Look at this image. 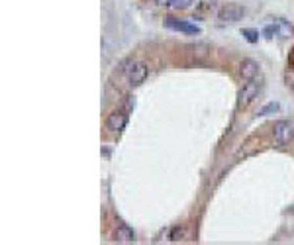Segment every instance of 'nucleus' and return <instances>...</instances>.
Instances as JSON below:
<instances>
[{
  "label": "nucleus",
  "mask_w": 294,
  "mask_h": 245,
  "mask_svg": "<svg viewBox=\"0 0 294 245\" xmlns=\"http://www.w3.org/2000/svg\"><path fill=\"white\" fill-rule=\"evenodd\" d=\"M147 75H149V69H147V65L143 61H133L126 69V79H128V83H130L131 87L143 85L145 79H147Z\"/></svg>",
  "instance_id": "obj_1"
},
{
  "label": "nucleus",
  "mask_w": 294,
  "mask_h": 245,
  "mask_svg": "<svg viewBox=\"0 0 294 245\" xmlns=\"http://www.w3.org/2000/svg\"><path fill=\"white\" fill-rule=\"evenodd\" d=\"M259 91H261V83H253V81H247L243 85V89L237 94V108L243 110L247 108L257 96H259Z\"/></svg>",
  "instance_id": "obj_2"
},
{
  "label": "nucleus",
  "mask_w": 294,
  "mask_h": 245,
  "mask_svg": "<svg viewBox=\"0 0 294 245\" xmlns=\"http://www.w3.org/2000/svg\"><path fill=\"white\" fill-rule=\"evenodd\" d=\"M273 137H275L277 145H289L294 139V125L291 122H287V120L277 122L275 127H273Z\"/></svg>",
  "instance_id": "obj_3"
},
{
  "label": "nucleus",
  "mask_w": 294,
  "mask_h": 245,
  "mask_svg": "<svg viewBox=\"0 0 294 245\" xmlns=\"http://www.w3.org/2000/svg\"><path fill=\"white\" fill-rule=\"evenodd\" d=\"M245 16V6L237 2H228L218 10V20L222 22H239Z\"/></svg>",
  "instance_id": "obj_4"
},
{
  "label": "nucleus",
  "mask_w": 294,
  "mask_h": 245,
  "mask_svg": "<svg viewBox=\"0 0 294 245\" xmlns=\"http://www.w3.org/2000/svg\"><path fill=\"white\" fill-rule=\"evenodd\" d=\"M126 125H128V114L122 112V110H116V112H112V114L106 118V129H108V131L118 133V131H122Z\"/></svg>",
  "instance_id": "obj_5"
},
{
  "label": "nucleus",
  "mask_w": 294,
  "mask_h": 245,
  "mask_svg": "<svg viewBox=\"0 0 294 245\" xmlns=\"http://www.w3.org/2000/svg\"><path fill=\"white\" fill-rule=\"evenodd\" d=\"M271 30H273V35H279L281 39H289V37H293L294 33L293 24L287 22L285 18H275L271 22Z\"/></svg>",
  "instance_id": "obj_6"
},
{
  "label": "nucleus",
  "mask_w": 294,
  "mask_h": 245,
  "mask_svg": "<svg viewBox=\"0 0 294 245\" xmlns=\"http://www.w3.org/2000/svg\"><path fill=\"white\" fill-rule=\"evenodd\" d=\"M165 26H167V28H171V30L191 33V35H195V33H200V28H198V26L191 24V22H185V20H177V18H171V16H169V18L165 20Z\"/></svg>",
  "instance_id": "obj_7"
},
{
  "label": "nucleus",
  "mask_w": 294,
  "mask_h": 245,
  "mask_svg": "<svg viewBox=\"0 0 294 245\" xmlns=\"http://www.w3.org/2000/svg\"><path fill=\"white\" fill-rule=\"evenodd\" d=\"M259 75V65L253 59H243L239 63V77L247 83V81H255V77Z\"/></svg>",
  "instance_id": "obj_8"
},
{
  "label": "nucleus",
  "mask_w": 294,
  "mask_h": 245,
  "mask_svg": "<svg viewBox=\"0 0 294 245\" xmlns=\"http://www.w3.org/2000/svg\"><path fill=\"white\" fill-rule=\"evenodd\" d=\"M112 240L118 242V244H133L135 242V234L130 226L126 224H118L114 228V234H112Z\"/></svg>",
  "instance_id": "obj_9"
},
{
  "label": "nucleus",
  "mask_w": 294,
  "mask_h": 245,
  "mask_svg": "<svg viewBox=\"0 0 294 245\" xmlns=\"http://www.w3.org/2000/svg\"><path fill=\"white\" fill-rule=\"evenodd\" d=\"M193 4H196V0H171L169 6L175 10H189Z\"/></svg>",
  "instance_id": "obj_10"
},
{
  "label": "nucleus",
  "mask_w": 294,
  "mask_h": 245,
  "mask_svg": "<svg viewBox=\"0 0 294 245\" xmlns=\"http://www.w3.org/2000/svg\"><path fill=\"white\" fill-rule=\"evenodd\" d=\"M241 35H243L249 43H257V41H259V31H255V30L245 28V30H241Z\"/></svg>",
  "instance_id": "obj_11"
},
{
  "label": "nucleus",
  "mask_w": 294,
  "mask_h": 245,
  "mask_svg": "<svg viewBox=\"0 0 294 245\" xmlns=\"http://www.w3.org/2000/svg\"><path fill=\"white\" fill-rule=\"evenodd\" d=\"M279 108H281V106H279V102H269L267 106H263L261 110H259V116H269V114H275Z\"/></svg>",
  "instance_id": "obj_12"
},
{
  "label": "nucleus",
  "mask_w": 294,
  "mask_h": 245,
  "mask_svg": "<svg viewBox=\"0 0 294 245\" xmlns=\"http://www.w3.org/2000/svg\"><path fill=\"white\" fill-rule=\"evenodd\" d=\"M216 2H218V0H200V4H198V8L206 12V10H212V8L216 6Z\"/></svg>",
  "instance_id": "obj_13"
},
{
  "label": "nucleus",
  "mask_w": 294,
  "mask_h": 245,
  "mask_svg": "<svg viewBox=\"0 0 294 245\" xmlns=\"http://www.w3.org/2000/svg\"><path fill=\"white\" fill-rule=\"evenodd\" d=\"M183 236H185V230L175 228V230H173V234H171V240H173V242H181L179 238H183Z\"/></svg>",
  "instance_id": "obj_14"
},
{
  "label": "nucleus",
  "mask_w": 294,
  "mask_h": 245,
  "mask_svg": "<svg viewBox=\"0 0 294 245\" xmlns=\"http://www.w3.org/2000/svg\"><path fill=\"white\" fill-rule=\"evenodd\" d=\"M153 2H155V4H159V6H165V4H169L171 0H153Z\"/></svg>",
  "instance_id": "obj_15"
},
{
  "label": "nucleus",
  "mask_w": 294,
  "mask_h": 245,
  "mask_svg": "<svg viewBox=\"0 0 294 245\" xmlns=\"http://www.w3.org/2000/svg\"><path fill=\"white\" fill-rule=\"evenodd\" d=\"M289 61H291V67H294V49H293V55L289 57Z\"/></svg>",
  "instance_id": "obj_16"
}]
</instances>
